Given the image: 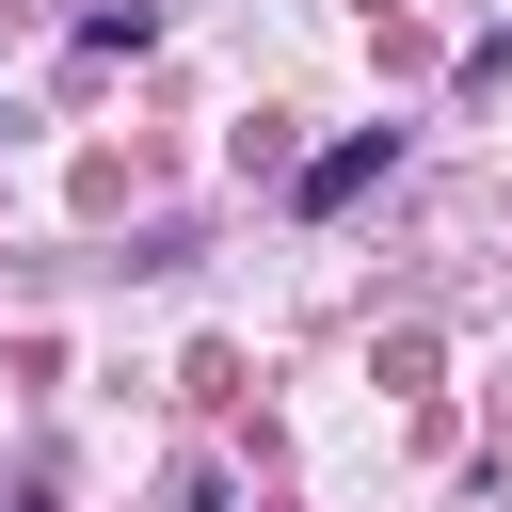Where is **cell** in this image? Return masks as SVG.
<instances>
[{
	"instance_id": "6da1fadb",
	"label": "cell",
	"mask_w": 512,
	"mask_h": 512,
	"mask_svg": "<svg viewBox=\"0 0 512 512\" xmlns=\"http://www.w3.org/2000/svg\"><path fill=\"white\" fill-rule=\"evenodd\" d=\"M384 160H400V128H352V144H320V160H304V208L336 224L352 192H384Z\"/></svg>"
}]
</instances>
